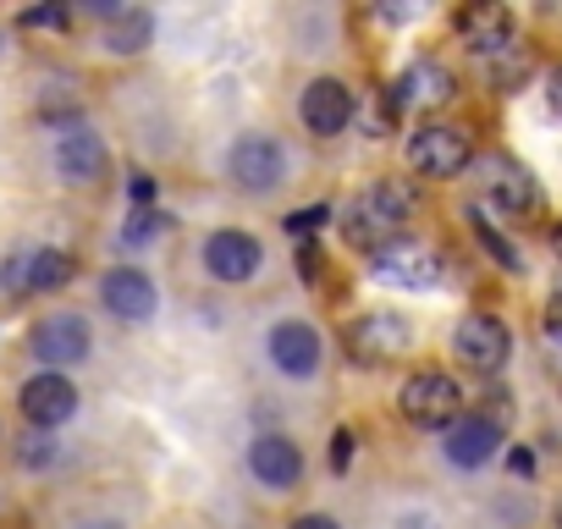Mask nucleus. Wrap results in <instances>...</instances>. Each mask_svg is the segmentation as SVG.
I'll return each instance as SVG.
<instances>
[{"label": "nucleus", "instance_id": "obj_32", "mask_svg": "<svg viewBox=\"0 0 562 529\" xmlns=\"http://www.w3.org/2000/svg\"><path fill=\"white\" fill-rule=\"evenodd\" d=\"M507 463H513V474H529V469H535V458H529V452H524V447H518V452H513V458H507Z\"/></svg>", "mask_w": 562, "mask_h": 529}, {"label": "nucleus", "instance_id": "obj_25", "mask_svg": "<svg viewBox=\"0 0 562 529\" xmlns=\"http://www.w3.org/2000/svg\"><path fill=\"white\" fill-rule=\"evenodd\" d=\"M67 23H72L67 7H29L23 12V29H67Z\"/></svg>", "mask_w": 562, "mask_h": 529}, {"label": "nucleus", "instance_id": "obj_37", "mask_svg": "<svg viewBox=\"0 0 562 529\" xmlns=\"http://www.w3.org/2000/svg\"><path fill=\"white\" fill-rule=\"evenodd\" d=\"M89 529H116V524H89Z\"/></svg>", "mask_w": 562, "mask_h": 529}, {"label": "nucleus", "instance_id": "obj_11", "mask_svg": "<svg viewBox=\"0 0 562 529\" xmlns=\"http://www.w3.org/2000/svg\"><path fill=\"white\" fill-rule=\"evenodd\" d=\"M353 111H359V100H353V89L342 78H315L304 89V100H299V116H304V127L315 138H337L353 122Z\"/></svg>", "mask_w": 562, "mask_h": 529}, {"label": "nucleus", "instance_id": "obj_26", "mask_svg": "<svg viewBox=\"0 0 562 529\" xmlns=\"http://www.w3.org/2000/svg\"><path fill=\"white\" fill-rule=\"evenodd\" d=\"M160 226H166V221H160L155 210H144V215H133V226H122V243H127V248H138V243H149Z\"/></svg>", "mask_w": 562, "mask_h": 529}, {"label": "nucleus", "instance_id": "obj_5", "mask_svg": "<svg viewBox=\"0 0 562 529\" xmlns=\"http://www.w3.org/2000/svg\"><path fill=\"white\" fill-rule=\"evenodd\" d=\"M29 348H34V359H40V364H50V370L61 375L67 364H83V359H89L94 331H89V320H83V315L56 309V315H45V320L29 331Z\"/></svg>", "mask_w": 562, "mask_h": 529}, {"label": "nucleus", "instance_id": "obj_20", "mask_svg": "<svg viewBox=\"0 0 562 529\" xmlns=\"http://www.w3.org/2000/svg\"><path fill=\"white\" fill-rule=\"evenodd\" d=\"M78 277V259L67 248H34L23 254V293H56Z\"/></svg>", "mask_w": 562, "mask_h": 529}, {"label": "nucleus", "instance_id": "obj_27", "mask_svg": "<svg viewBox=\"0 0 562 529\" xmlns=\"http://www.w3.org/2000/svg\"><path fill=\"white\" fill-rule=\"evenodd\" d=\"M326 215H331L326 204H310V210H293V215H288V232H293V237H310V232H315V226H321Z\"/></svg>", "mask_w": 562, "mask_h": 529}, {"label": "nucleus", "instance_id": "obj_22", "mask_svg": "<svg viewBox=\"0 0 562 529\" xmlns=\"http://www.w3.org/2000/svg\"><path fill=\"white\" fill-rule=\"evenodd\" d=\"M469 226H474V237L485 243V254L502 264V271H524V254H518V248H513V243H507V237H502V232L485 221V210H480V204L469 210Z\"/></svg>", "mask_w": 562, "mask_h": 529}, {"label": "nucleus", "instance_id": "obj_12", "mask_svg": "<svg viewBox=\"0 0 562 529\" xmlns=\"http://www.w3.org/2000/svg\"><path fill=\"white\" fill-rule=\"evenodd\" d=\"M23 419L34 425V430H56V425H67L72 414H78V386L67 381V375H56V370H45V375H34L29 386H23Z\"/></svg>", "mask_w": 562, "mask_h": 529}, {"label": "nucleus", "instance_id": "obj_21", "mask_svg": "<svg viewBox=\"0 0 562 529\" xmlns=\"http://www.w3.org/2000/svg\"><path fill=\"white\" fill-rule=\"evenodd\" d=\"M149 34H155V18H149V12H122L116 29L105 34V45H111L116 56H138V50L149 45Z\"/></svg>", "mask_w": 562, "mask_h": 529}, {"label": "nucleus", "instance_id": "obj_33", "mask_svg": "<svg viewBox=\"0 0 562 529\" xmlns=\"http://www.w3.org/2000/svg\"><path fill=\"white\" fill-rule=\"evenodd\" d=\"M133 199H138V204H149V199H155V188H149V177H138V182H133Z\"/></svg>", "mask_w": 562, "mask_h": 529}, {"label": "nucleus", "instance_id": "obj_9", "mask_svg": "<svg viewBox=\"0 0 562 529\" xmlns=\"http://www.w3.org/2000/svg\"><path fill=\"white\" fill-rule=\"evenodd\" d=\"M370 259H375V282H392V288H436V282H441L436 248H425V243H414V237H397V243H386V248L370 254Z\"/></svg>", "mask_w": 562, "mask_h": 529}, {"label": "nucleus", "instance_id": "obj_10", "mask_svg": "<svg viewBox=\"0 0 562 529\" xmlns=\"http://www.w3.org/2000/svg\"><path fill=\"white\" fill-rule=\"evenodd\" d=\"M248 474L265 485V491H293L304 480V452L281 436V430H265L248 441Z\"/></svg>", "mask_w": 562, "mask_h": 529}, {"label": "nucleus", "instance_id": "obj_18", "mask_svg": "<svg viewBox=\"0 0 562 529\" xmlns=\"http://www.w3.org/2000/svg\"><path fill=\"white\" fill-rule=\"evenodd\" d=\"M56 171L67 177V182H100L105 171H111V149H105V138L94 133V127H67L61 138H56Z\"/></svg>", "mask_w": 562, "mask_h": 529}, {"label": "nucleus", "instance_id": "obj_29", "mask_svg": "<svg viewBox=\"0 0 562 529\" xmlns=\"http://www.w3.org/2000/svg\"><path fill=\"white\" fill-rule=\"evenodd\" d=\"M288 529H342V524H337L331 513H304V518H293Z\"/></svg>", "mask_w": 562, "mask_h": 529}, {"label": "nucleus", "instance_id": "obj_1", "mask_svg": "<svg viewBox=\"0 0 562 529\" xmlns=\"http://www.w3.org/2000/svg\"><path fill=\"white\" fill-rule=\"evenodd\" d=\"M408 210H414V193H408L403 182H375V188H364V193L348 204L342 237H348L353 248H364V254H381L386 243L403 237Z\"/></svg>", "mask_w": 562, "mask_h": 529}, {"label": "nucleus", "instance_id": "obj_30", "mask_svg": "<svg viewBox=\"0 0 562 529\" xmlns=\"http://www.w3.org/2000/svg\"><path fill=\"white\" fill-rule=\"evenodd\" d=\"M546 100H551V111L562 116V67L551 72V83H546Z\"/></svg>", "mask_w": 562, "mask_h": 529}, {"label": "nucleus", "instance_id": "obj_7", "mask_svg": "<svg viewBox=\"0 0 562 529\" xmlns=\"http://www.w3.org/2000/svg\"><path fill=\"white\" fill-rule=\"evenodd\" d=\"M342 342H348V359H353V364H392V359L414 342V331H408L403 315L375 309V315H359Z\"/></svg>", "mask_w": 562, "mask_h": 529}, {"label": "nucleus", "instance_id": "obj_13", "mask_svg": "<svg viewBox=\"0 0 562 529\" xmlns=\"http://www.w3.org/2000/svg\"><path fill=\"white\" fill-rule=\"evenodd\" d=\"M100 304H105L116 320L144 326V320L160 309V293H155V282L138 271V264H116V271L100 282Z\"/></svg>", "mask_w": 562, "mask_h": 529}, {"label": "nucleus", "instance_id": "obj_15", "mask_svg": "<svg viewBox=\"0 0 562 529\" xmlns=\"http://www.w3.org/2000/svg\"><path fill=\"white\" fill-rule=\"evenodd\" d=\"M496 447H502V419H491V414H458V419L447 425V441H441L447 463H458V469L491 463Z\"/></svg>", "mask_w": 562, "mask_h": 529}, {"label": "nucleus", "instance_id": "obj_31", "mask_svg": "<svg viewBox=\"0 0 562 529\" xmlns=\"http://www.w3.org/2000/svg\"><path fill=\"white\" fill-rule=\"evenodd\" d=\"M299 271H304V277H315V271H321V254H315L310 243L299 248Z\"/></svg>", "mask_w": 562, "mask_h": 529}, {"label": "nucleus", "instance_id": "obj_16", "mask_svg": "<svg viewBox=\"0 0 562 529\" xmlns=\"http://www.w3.org/2000/svg\"><path fill=\"white\" fill-rule=\"evenodd\" d=\"M485 199H491L502 215H535L540 188H535L529 166H518L513 155H491V160H485Z\"/></svg>", "mask_w": 562, "mask_h": 529}, {"label": "nucleus", "instance_id": "obj_14", "mask_svg": "<svg viewBox=\"0 0 562 529\" xmlns=\"http://www.w3.org/2000/svg\"><path fill=\"white\" fill-rule=\"evenodd\" d=\"M259 264H265L259 237H248V232H210L204 237V271L215 282H248V277H259Z\"/></svg>", "mask_w": 562, "mask_h": 529}, {"label": "nucleus", "instance_id": "obj_17", "mask_svg": "<svg viewBox=\"0 0 562 529\" xmlns=\"http://www.w3.org/2000/svg\"><path fill=\"white\" fill-rule=\"evenodd\" d=\"M452 29H458V40L474 50V56H502L507 45H513V12L507 7H496V0H480V7H463L458 18H452Z\"/></svg>", "mask_w": 562, "mask_h": 529}, {"label": "nucleus", "instance_id": "obj_36", "mask_svg": "<svg viewBox=\"0 0 562 529\" xmlns=\"http://www.w3.org/2000/svg\"><path fill=\"white\" fill-rule=\"evenodd\" d=\"M403 529H430V524H425V518H408V524H403Z\"/></svg>", "mask_w": 562, "mask_h": 529}, {"label": "nucleus", "instance_id": "obj_19", "mask_svg": "<svg viewBox=\"0 0 562 529\" xmlns=\"http://www.w3.org/2000/svg\"><path fill=\"white\" fill-rule=\"evenodd\" d=\"M386 94H392L397 111H403V105H441V100L458 94V83H452V72H447L441 61H414L397 83H386Z\"/></svg>", "mask_w": 562, "mask_h": 529}, {"label": "nucleus", "instance_id": "obj_6", "mask_svg": "<svg viewBox=\"0 0 562 529\" xmlns=\"http://www.w3.org/2000/svg\"><path fill=\"white\" fill-rule=\"evenodd\" d=\"M226 171H232V182L243 193H270V188L288 182V155H281V144L270 133H248V138L232 144Z\"/></svg>", "mask_w": 562, "mask_h": 529}, {"label": "nucleus", "instance_id": "obj_23", "mask_svg": "<svg viewBox=\"0 0 562 529\" xmlns=\"http://www.w3.org/2000/svg\"><path fill=\"white\" fill-rule=\"evenodd\" d=\"M524 78H529V50H524V45L513 40V45H507L502 56H491V83H496L502 94H513V89H518Z\"/></svg>", "mask_w": 562, "mask_h": 529}, {"label": "nucleus", "instance_id": "obj_28", "mask_svg": "<svg viewBox=\"0 0 562 529\" xmlns=\"http://www.w3.org/2000/svg\"><path fill=\"white\" fill-rule=\"evenodd\" d=\"M353 452H359V436H353V430H337V436H331V469H337V474H348Z\"/></svg>", "mask_w": 562, "mask_h": 529}, {"label": "nucleus", "instance_id": "obj_4", "mask_svg": "<svg viewBox=\"0 0 562 529\" xmlns=\"http://www.w3.org/2000/svg\"><path fill=\"white\" fill-rule=\"evenodd\" d=\"M452 353H458V364L463 370H474V375H496L502 364H507V353H513V331L496 320V315H463L458 326H452Z\"/></svg>", "mask_w": 562, "mask_h": 529}, {"label": "nucleus", "instance_id": "obj_2", "mask_svg": "<svg viewBox=\"0 0 562 529\" xmlns=\"http://www.w3.org/2000/svg\"><path fill=\"white\" fill-rule=\"evenodd\" d=\"M397 408H403V419L419 425V430H447V425L463 414V386H458L452 375H441V370H419V375L403 381Z\"/></svg>", "mask_w": 562, "mask_h": 529}, {"label": "nucleus", "instance_id": "obj_35", "mask_svg": "<svg viewBox=\"0 0 562 529\" xmlns=\"http://www.w3.org/2000/svg\"><path fill=\"white\" fill-rule=\"evenodd\" d=\"M551 254L562 259V221H557V232H551Z\"/></svg>", "mask_w": 562, "mask_h": 529}, {"label": "nucleus", "instance_id": "obj_3", "mask_svg": "<svg viewBox=\"0 0 562 529\" xmlns=\"http://www.w3.org/2000/svg\"><path fill=\"white\" fill-rule=\"evenodd\" d=\"M469 160H474V144H469V133L452 127V122H425V127L408 138V166H414L419 177L447 182V177H463Z\"/></svg>", "mask_w": 562, "mask_h": 529}, {"label": "nucleus", "instance_id": "obj_34", "mask_svg": "<svg viewBox=\"0 0 562 529\" xmlns=\"http://www.w3.org/2000/svg\"><path fill=\"white\" fill-rule=\"evenodd\" d=\"M551 320H562V288H557V299H551V309H546Z\"/></svg>", "mask_w": 562, "mask_h": 529}, {"label": "nucleus", "instance_id": "obj_8", "mask_svg": "<svg viewBox=\"0 0 562 529\" xmlns=\"http://www.w3.org/2000/svg\"><path fill=\"white\" fill-rule=\"evenodd\" d=\"M265 353H270V364H276L281 375H293V381H310V375L326 364V342H321V331H315L310 320H281V326H270Z\"/></svg>", "mask_w": 562, "mask_h": 529}, {"label": "nucleus", "instance_id": "obj_24", "mask_svg": "<svg viewBox=\"0 0 562 529\" xmlns=\"http://www.w3.org/2000/svg\"><path fill=\"white\" fill-rule=\"evenodd\" d=\"M18 463H23V469H50V463H56V441H50L45 430H29L23 447H18Z\"/></svg>", "mask_w": 562, "mask_h": 529}]
</instances>
